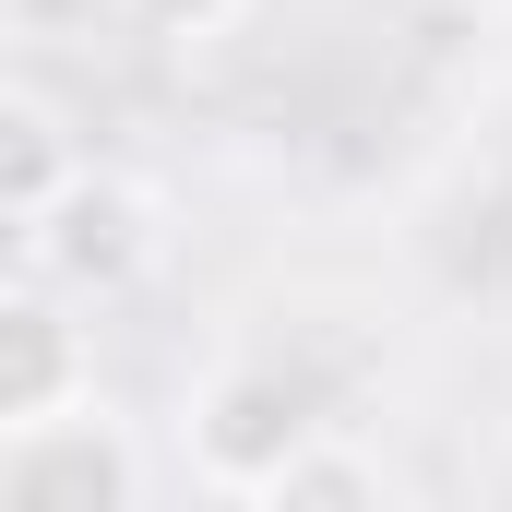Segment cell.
<instances>
[{"instance_id": "cell-5", "label": "cell", "mask_w": 512, "mask_h": 512, "mask_svg": "<svg viewBox=\"0 0 512 512\" xmlns=\"http://www.w3.org/2000/svg\"><path fill=\"white\" fill-rule=\"evenodd\" d=\"M382 501H393V465L370 441H346V417H322L262 489V512H382Z\"/></svg>"}, {"instance_id": "cell-4", "label": "cell", "mask_w": 512, "mask_h": 512, "mask_svg": "<svg viewBox=\"0 0 512 512\" xmlns=\"http://www.w3.org/2000/svg\"><path fill=\"white\" fill-rule=\"evenodd\" d=\"M84 393H96L84 298H60L48 274H12L0 286V429H24L48 405H84Z\"/></svg>"}, {"instance_id": "cell-9", "label": "cell", "mask_w": 512, "mask_h": 512, "mask_svg": "<svg viewBox=\"0 0 512 512\" xmlns=\"http://www.w3.org/2000/svg\"><path fill=\"white\" fill-rule=\"evenodd\" d=\"M429 12H465V24H501L512 0H429Z\"/></svg>"}, {"instance_id": "cell-6", "label": "cell", "mask_w": 512, "mask_h": 512, "mask_svg": "<svg viewBox=\"0 0 512 512\" xmlns=\"http://www.w3.org/2000/svg\"><path fill=\"white\" fill-rule=\"evenodd\" d=\"M72 167H84V131L60 120L36 84H0V227H24Z\"/></svg>"}, {"instance_id": "cell-3", "label": "cell", "mask_w": 512, "mask_h": 512, "mask_svg": "<svg viewBox=\"0 0 512 512\" xmlns=\"http://www.w3.org/2000/svg\"><path fill=\"white\" fill-rule=\"evenodd\" d=\"M12 239H24V262H36L60 298H120V286H143V274H155V251H167L155 191H143V179H120V167H96V155H84V167H72V179H60V191H48Z\"/></svg>"}, {"instance_id": "cell-7", "label": "cell", "mask_w": 512, "mask_h": 512, "mask_svg": "<svg viewBox=\"0 0 512 512\" xmlns=\"http://www.w3.org/2000/svg\"><path fill=\"white\" fill-rule=\"evenodd\" d=\"M120 24H131V0H0V36H24V48H96Z\"/></svg>"}, {"instance_id": "cell-8", "label": "cell", "mask_w": 512, "mask_h": 512, "mask_svg": "<svg viewBox=\"0 0 512 512\" xmlns=\"http://www.w3.org/2000/svg\"><path fill=\"white\" fill-rule=\"evenodd\" d=\"M251 0H131V24L143 36H167V48H203V36H227Z\"/></svg>"}, {"instance_id": "cell-1", "label": "cell", "mask_w": 512, "mask_h": 512, "mask_svg": "<svg viewBox=\"0 0 512 512\" xmlns=\"http://www.w3.org/2000/svg\"><path fill=\"white\" fill-rule=\"evenodd\" d=\"M310 429H322V382L286 370V358H215V370L191 382V417H179L191 477H203L215 501H262L274 465H286Z\"/></svg>"}, {"instance_id": "cell-2", "label": "cell", "mask_w": 512, "mask_h": 512, "mask_svg": "<svg viewBox=\"0 0 512 512\" xmlns=\"http://www.w3.org/2000/svg\"><path fill=\"white\" fill-rule=\"evenodd\" d=\"M0 501H24V512H131V501H155V453H143V429L108 393H84V405H48V417L0 429Z\"/></svg>"}]
</instances>
